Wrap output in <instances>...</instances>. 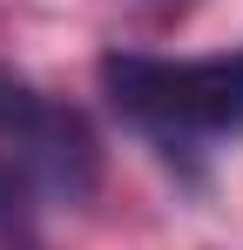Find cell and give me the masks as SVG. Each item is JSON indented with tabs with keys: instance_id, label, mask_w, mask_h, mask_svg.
<instances>
[{
	"instance_id": "obj_1",
	"label": "cell",
	"mask_w": 243,
	"mask_h": 250,
	"mask_svg": "<svg viewBox=\"0 0 243 250\" xmlns=\"http://www.w3.org/2000/svg\"><path fill=\"white\" fill-rule=\"evenodd\" d=\"M101 88L128 122L176 135V142L243 128V47L237 54H196V61L101 54Z\"/></svg>"
},
{
	"instance_id": "obj_3",
	"label": "cell",
	"mask_w": 243,
	"mask_h": 250,
	"mask_svg": "<svg viewBox=\"0 0 243 250\" xmlns=\"http://www.w3.org/2000/svg\"><path fill=\"white\" fill-rule=\"evenodd\" d=\"M14 209H27V196H20V189H14V183H7V176H0V223H7V216H14Z\"/></svg>"
},
{
	"instance_id": "obj_2",
	"label": "cell",
	"mask_w": 243,
	"mask_h": 250,
	"mask_svg": "<svg viewBox=\"0 0 243 250\" xmlns=\"http://www.w3.org/2000/svg\"><path fill=\"white\" fill-rule=\"evenodd\" d=\"M0 176L20 196H61V203H81L101 176L95 128L75 108L47 102L34 82H20L14 68H0Z\"/></svg>"
}]
</instances>
